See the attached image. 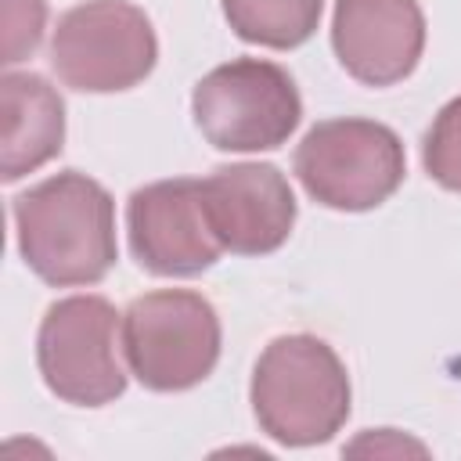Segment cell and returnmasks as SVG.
I'll return each mask as SVG.
<instances>
[{
  "label": "cell",
  "instance_id": "6da1fadb",
  "mask_svg": "<svg viewBox=\"0 0 461 461\" xmlns=\"http://www.w3.org/2000/svg\"><path fill=\"white\" fill-rule=\"evenodd\" d=\"M18 249L47 285H94L115 263L112 194L83 176L58 173L14 198Z\"/></svg>",
  "mask_w": 461,
  "mask_h": 461
},
{
  "label": "cell",
  "instance_id": "7a4b0ae2",
  "mask_svg": "<svg viewBox=\"0 0 461 461\" xmlns=\"http://www.w3.org/2000/svg\"><path fill=\"white\" fill-rule=\"evenodd\" d=\"M252 411L263 432L285 447L324 443L349 414V375L328 342L281 335L256 364Z\"/></svg>",
  "mask_w": 461,
  "mask_h": 461
},
{
  "label": "cell",
  "instance_id": "3957f363",
  "mask_svg": "<svg viewBox=\"0 0 461 461\" xmlns=\"http://www.w3.org/2000/svg\"><path fill=\"white\" fill-rule=\"evenodd\" d=\"M122 353L140 385L155 393L191 389L220 360V317L198 292H148L122 313Z\"/></svg>",
  "mask_w": 461,
  "mask_h": 461
},
{
  "label": "cell",
  "instance_id": "277c9868",
  "mask_svg": "<svg viewBox=\"0 0 461 461\" xmlns=\"http://www.w3.org/2000/svg\"><path fill=\"white\" fill-rule=\"evenodd\" d=\"M295 176L321 205L364 212L400 187L403 144L371 119H324L295 148Z\"/></svg>",
  "mask_w": 461,
  "mask_h": 461
},
{
  "label": "cell",
  "instance_id": "5b68a950",
  "mask_svg": "<svg viewBox=\"0 0 461 461\" xmlns=\"http://www.w3.org/2000/svg\"><path fill=\"white\" fill-rule=\"evenodd\" d=\"M194 122L220 151H267L299 126L303 101L292 76L259 58H238L194 86Z\"/></svg>",
  "mask_w": 461,
  "mask_h": 461
},
{
  "label": "cell",
  "instance_id": "8992f818",
  "mask_svg": "<svg viewBox=\"0 0 461 461\" xmlns=\"http://www.w3.org/2000/svg\"><path fill=\"white\" fill-rule=\"evenodd\" d=\"M158 58L148 14L126 0H86L58 18L50 65L72 90L115 94L137 86Z\"/></svg>",
  "mask_w": 461,
  "mask_h": 461
},
{
  "label": "cell",
  "instance_id": "52a82bcc",
  "mask_svg": "<svg viewBox=\"0 0 461 461\" xmlns=\"http://www.w3.org/2000/svg\"><path fill=\"white\" fill-rule=\"evenodd\" d=\"M119 313L101 295H72L47 310L36 339V360L47 389L79 407H101L126 389L115 346Z\"/></svg>",
  "mask_w": 461,
  "mask_h": 461
},
{
  "label": "cell",
  "instance_id": "ba28073f",
  "mask_svg": "<svg viewBox=\"0 0 461 461\" xmlns=\"http://www.w3.org/2000/svg\"><path fill=\"white\" fill-rule=\"evenodd\" d=\"M126 227L133 259L158 277L202 274L223 252L202 205V180L176 176L137 187L126 205Z\"/></svg>",
  "mask_w": 461,
  "mask_h": 461
},
{
  "label": "cell",
  "instance_id": "9c48e42d",
  "mask_svg": "<svg viewBox=\"0 0 461 461\" xmlns=\"http://www.w3.org/2000/svg\"><path fill=\"white\" fill-rule=\"evenodd\" d=\"M202 205L216 241L238 256L281 249L295 223V194L267 162L220 166L202 180Z\"/></svg>",
  "mask_w": 461,
  "mask_h": 461
},
{
  "label": "cell",
  "instance_id": "30bf717a",
  "mask_svg": "<svg viewBox=\"0 0 461 461\" xmlns=\"http://www.w3.org/2000/svg\"><path fill=\"white\" fill-rule=\"evenodd\" d=\"M331 47L353 79L367 86L400 83L425 50L421 7L418 0H339Z\"/></svg>",
  "mask_w": 461,
  "mask_h": 461
},
{
  "label": "cell",
  "instance_id": "8fae6325",
  "mask_svg": "<svg viewBox=\"0 0 461 461\" xmlns=\"http://www.w3.org/2000/svg\"><path fill=\"white\" fill-rule=\"evenodd\" d=\"M0 173L7 184L36 173L61 151L65 104L43 76L7 72L0 79Z\"/></svg>",
  "mask_w": 461,
  "mask_h": 461
},
{
  "label": "cell",
  "instance_id": "7c38bea8",
  "mask_svg": "<svg viewBox=\"0 0 461 461\" xmlns=\"http://www.w3.org/2000/svg\"><path fill=\"white\" fill-rule=\"evenodd\" d=\"M324 0H223L230 29L259 47L288 50L313 36Z\"/></svg>",
  "mask_w": 461,
  "mask_h": 461
},
{
  "label": "cell",
  "instance_id": "4fadbf2b",
  "mask_svg": "<svg viewBox=\"0 0 461 461\" xmlns=\"http://www.w3.org/2000/svg\"><path fill=\"white\" fill-rule=\"evenodd\" d=\"M425 169L447 187L461 191V97H454L425 133Z\"/></svg>",
  "mask_w": 461,
  "mask_h": 461
},
{
  "label": "cell",
  "instance_id": "5bb4252c",
  "mask_svg": "<svg viewBox=\"0 0 461 461\" xmlns=\"http://www.w3.org/2000/svg\"><path fill=\"white\" fill-rule=\"evenodd\" d=\"M47 4L43 0H4V65L25 61L43 36Z\"/></svg>",
  "mask_w": 461,
  "mask_h": 461
},
{
  "label": "cell",
  "instance_id": "9a60e30c",
  "mask_svg": "<svg viewBox=\"0 0 461 461\" xmlns=\"http://www.w3.org/2000/svg\"><path fill=\"white\" fill-rule=\"evenodd\" d=\"M364 450H375V454H382V450H396V454H425V447L421 443H411V439H400L393 429H378L375 436H364V439H357L353 447H349V454H364Z\"/></svg>",
  "mask_w": 461,
  "mask_h": 461
}]
</instances>
